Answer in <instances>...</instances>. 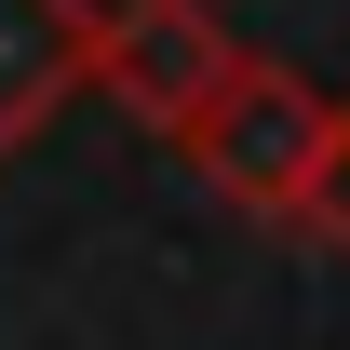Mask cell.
<instances>
[{
  "mask_svg": "<svg viewBox=\"0 0 350 350\" xmlns=\"http://www.w3.org/2000/svg\"><path fill=\"white\" fill-rule=\"evenodd\" d=\"M202 162H216L229 189H256V202H310V189H323V162H337V122H323L297 81L243 68V81L202 94Z\"/></svg>",
  "mask_w": 350,
  "mask_h": 350,
  "instance_id": "1",
  "label": "cell"
},
{
  "mask_svg": "<svg viewBox=\"0 0 350 350\" xmlns=\"http://www.w3.org/2000/svg\"><path fill=\"white\" fill-rule=\"evenodd\" d=\"M216 81H229V54H216V27H202L189 0H148V14L122 27V94L148 108V122H189Z\"/></svg>",
  "mask_w": 350,
  "mask_h": 350,
  "instance_id": "2",
  "label": "cell"
}]
</instances>
